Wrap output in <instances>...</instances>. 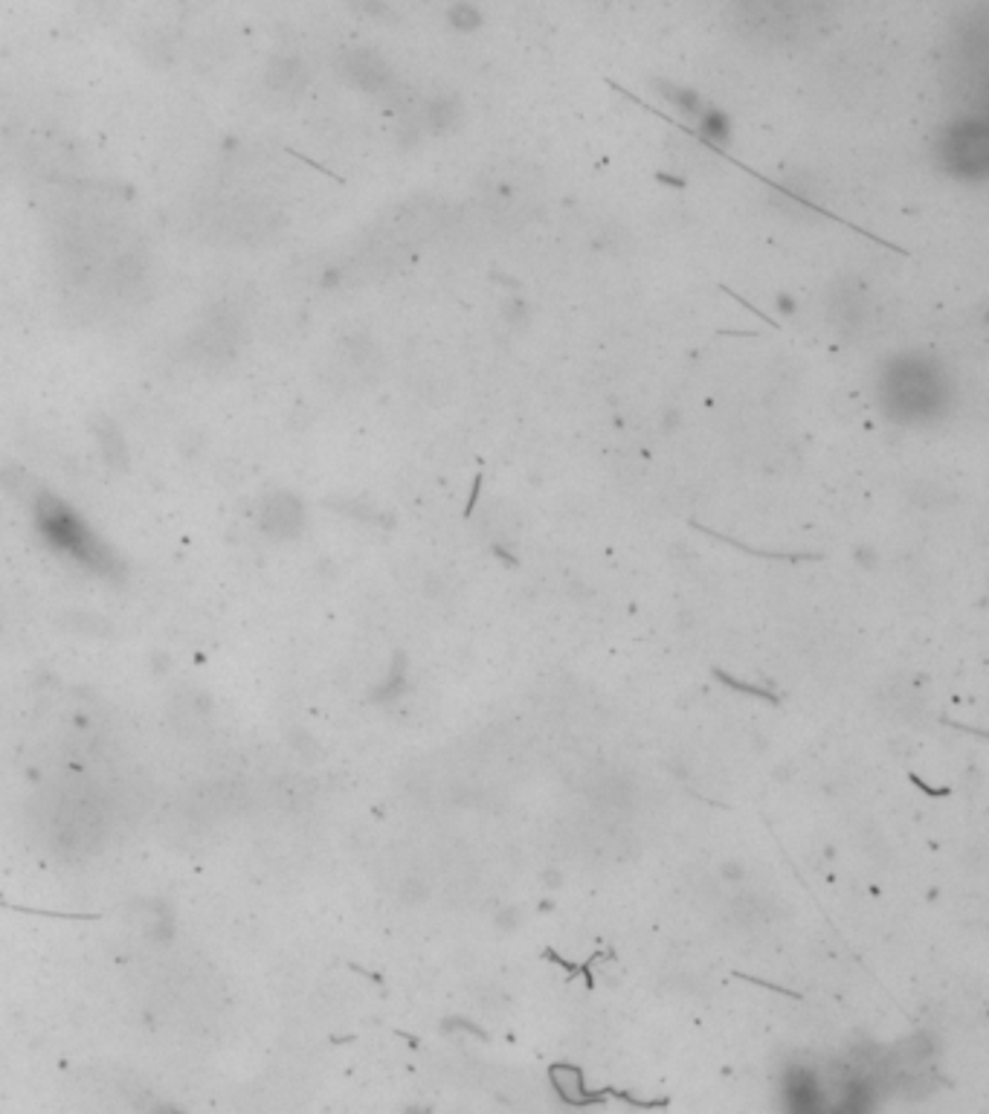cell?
<instances>
[{"label": "cell", "instance_id": "obj_1", "mask_svg": "<svg viewBox=\"0 0 989 1114\" xmlns=\"http://www.w3.org/2000/svg\"><path fill=\"white\" fill-rule=\"evenodd\" d=\"M36 526L45 540L55 552L79 560L81 567L93 569L99 575H114L116 557L107 546L85 526L79 514L71 511L67 505L59 503L55 496L41 494L36 499Z\"/></svg>", "mask_w": 989, "mask_h": 1114}]
</instances>
